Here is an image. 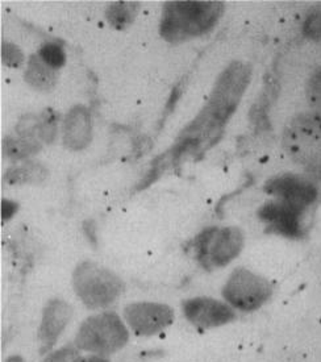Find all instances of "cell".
Segmentation results:
<instances>
[{
	"label": "cell",
	"instance_id": "6da1fadb",
	"mask_svg": "<svg viewBox=\"0 0 321 362\" xmlns=\"http://www.w3.org/2000/svg\"><path fill=\"white\" fill-rule=\"evenodd\" d=\"M250 79V67L241 62H233L218 76L207 107L195 122L185 129L183 141L197 149L199 143L214 137L233 114L241 95Z\"/></svg>",
	"mask_w": 321,
	"mask_h": 362
},
{
	"label": "cell",
	"instance_id": "7a4b0ae2",
	"mask_svg": "<svg viewBox=\"0 0 321 362\" xmlns=\"http://www.w3.org/2000/svg\"><path fill=\"white\" fill-rule=\"evenodd\" d=\"M223 12L221 1H169L163 7L160 36L170 42L197 37L212 28Z\"/></svg>",
	"mask_w": 321,
	"mask_h": 362
},
{
	"label": "cell",
	"instance_id": "3957f363",
	"mask_svg": "<svg viewBox=\"0 0 321 362\" xmlns=\"http://www.w3.org/2000/svg\"><path fill=\"white\" fill-rule=\"evenodd\" d=\"M284 148L293 163L321 172V112L293 117L284 129Z\"/></svg>",
	"mask_w": 321,
	"mask_h": 362
},
{
	"label": "cell",
	"instance_id": "277c9868",
	"mask_svg": "<svg viewBox=\"0 0 321 362\" xmlns=\"http://www.w3.org/2000/svg\"><path fill=\"white\" fill-rule=\"evenodd\" d=\"M76 296L88 308H103L114 303L123 291L122 279L111 270L94 262H82L73 274Z\"/></svg>",
	"mask_w": 321,
	"mask_h": 362
},
{
	"label": "cell",
	"instance_id": "5b68a950",
	"mask_svg": "<svg viewBox=\"0 0 321 362\" xmlns=\"http://www.w3.org/2000/svg\"><path fill=\"white\" fill-rule=\"evenodd\" d=\"M128 337L122 319L114 313H104L83 322L76 334V345L79 349L107 356L122 349Z\"/></svg>",
	"mask_w": 321,
	"mask_h": 362
},
{
	"label": "cell",
	"instance_id": "8992f818",
	"mask_svg": "<svg viewBox=\"0 0 321 362\" xmlns=\"http://www.w3.org/2000/svg\"><path fill=\"white\" fill-rule=\"evenodd\" d=\"M244 247L243 232L236 227L203 230L195 238V256L206 269L223 267L240 255Z\"/></svg>",
	"mask_w": 321,
	"mask_h": 362
},
{
	"label": "cell",
	"instance_id": "52a82bcc",
	"mask_svg": "<svg viewBox=\"0 0 321 362\" xmlns=\"http://www.w3.org/2000/svg\"><path fill=\"white\" fill-rule=\"evenodd\" d=\"M223 296L241 311H255L272 296L270 284L246 269H237L228 279Z\"/></svg>",
	"mask_w": 321,
	"mask_h": 362
},
{
	"label": "cell",
	"instance_id": "ba28073f",
	"mask_svg": "<svg viewBox=\"0 0 321 362\" xmlns=\"http://www.w3.org/2000/svg\"><path fill=\"white\" fill-rule=\"evenodd\" d=\"M124 317L136 334L151 336L158 334L170 325L174 319V313L166 305L133 303L125 307Z\"/></svg>",
	"mask_w": 321,
	"mask_h": 362
},
{
	"label": "cell",
	"instance_id": "9c48e42d",
	"mask_svg": "<svg viewBox=\"0 0 321 362\" xmlns=\"http://www.w3.org/2000/svg\"><path fill=\"white\" fill-rule=\"evenodd\" d=\"M183 313L192 325L202 328H214L227 325L235 319L229 305L212 298H194L183 303Z\"/></svg>",
	"mask_w": 321,
	"mask_h": 362
},
{
	"label": "cell",
	"instance_id": "30bf717a",
	"mask_svg": "<svg viewBox=\"0 0 321 362\" xmlns=\"http://www.w3.org/2000/svg\"><path fill=\"white\" fill-rule=\"evenodd\" d=\"M264 190L278 199L304 210L317 198V190L308 181L295 175H284L267 182Z\"/></svg>",
	"mask_w": 321,
	"mask_h": 362
},
{
	"label": "cell",
	"instance_id": "8fae6325",
	"mask_svg": "<svg viewBox=\"0 0 321 362\" xmlns=\"http://www.w3.org/2000/svg\"><path fill=\"white\" fill-rule=\"evenodd\" d=\"M302 209H298L293 204H288L282 200L266 203L258 216L269 224L272 230L288 238H298L302 235L300 216Z\"/></svg>",
	"mask_w": 321,
	"mask_h": 362
},
{
	"label": "cell",
	"instance_id": "7c38bea8",
	"mask_svg": "<svg viewBox=\"0 0 321 362\" xmlns=\"http://www.w3.org/2000/svg\"><path fill=\"white\" fill-rule=\"evenodd\" d=\"M71 315V307L62 299H52L47 303L38 329V339L42 344V349H49L57 341L58 336L65 329Z\"/></svg>",
	"mask_w": 321,
	"mask_h": 362
},
{
	"label": "cell",
	"instance_id": "4fadbf2b",
	"mask_svg": "<svg viewBox=\"0 0 321 362\" xmlns=\"http://www.w3.org/2000/svg\"><path fill=\"white\" fill-rule=\"evenodd\" d=\"M93 123L88 110L83 105L73 107L64 124V143L71 151H81L91 141Z\"/></svg>",
	"mask_w": 321,
	"mask_h": 362
},
{
	"label": "cell",
	"instance_id": "5bb4252c",
	"mask_svg": "<svg viewBox=\"0 0 321 362\" xmlns=\"http://www.w3.org/2000/svg\"><path fill=\"white\" fill-rule=\"evenodd\" d=\"M25 81L37 90L49 91L56 86L57 82L56 69L49 66L47 62L42 61V58L32 56L29 58L28 69L25 71Z\"/></svg>",
	"mask_w": 321,
	"mask_h": 362
},
{
	"label": "cell",
	"instance_id": "9a60e30c",
	"mask_svg": "<svg viewBox=\"0 0 321 362\" xmlns=\"http://www.w3.org/2000/svg\"><path fill=\"white\" fill-rule=\"evenodd\" d=\"M47 170L40 163H25L20 166L11 168L6 173V181L10 185L38 183L47 178Z\"/></svg>",
	"mask_w": 321,
	"mask_h": 362
},
{
	"label": "cell",
	"instance_id": "2e32d148",
	"mask_svg": "<svg viewBox=\"0 0 321 362\" xmlns=\"http://www.w3.org/2000/svg\"><path fill=\"white\" fill-rule=\"evenodd\" d=\"M139 3L133 1H116L108 6L105 16L108 23L117 29H123L131 25L137 15Z\"/></svg>",
	"mask_w": 321,
	"mask_h": 362
},
{
	"label": "cell",
	"instance_id": "e0dca14e",
	"mask_svg": "<svg viewBox=\"0 0 321 362\" xmlns=\"http://www.w3.org/2000/svg\"><path fill=\"white\" fill-rule=\"evenodd\" d=\"M3 149H4L6 156L11 160H23L32 154H36L41 149V145L36 140H32V139L8 137L4 140Z\"/></svg>",
	"mask_w": 321,
	"mask_h": 362
},
{
	"label": "cell",
	"instance_id": "ac0fdd59",
	"mask_svg": "<svg viewBox=\"0 0 321 362\" xmlns=\"http://www.w3.org/2000/svg\"><path fill=\"white\" fill-rule=\"evenodd\" d=\"M58 115L47 108L38 116V137L45 143H53L57 134Z\"/></svg>",
	"mask_w": 321,
	"mask_h": 362
},
{
	"label": "cell",
	"instance_id": "d6986e66",
	"mask_svg": "<svg viewBox=\"0 0 321 362\" xmlns=\"http://www.w3.org/2000/svg\"><path fill=\"white\" fill-rule=\"evenodd\" d=\"M40 57L42 58L44 62L53 69L62 67L66 62V54L64 52L62 47L54 42L45 44L42 48L40 49Z\"/></svg>",
	"mask_w": 321,
	"mask_h": 362
},
{
	"label": "cell",
	"instance_id": "ffe728a7",
	"mask_svg": "<svg viewBox=\"0 0 321 362\" xmlns=\"http://www.w3.org/2000/svg\"><path fill=\"white\" fill-rule=\"evenodd\" d=\"M1 59L3 64L10 67H19L24 61V54L16 45L10 42H3L1 45Z\"/></svg>",
	"mask_w": 321,
	"mask_h": 362
},
{
	"label": "cell",
	"instance_id": "44dd1931",
	"mask_svg": "<svg viewBox=\"0 0 321 362\" xmlns=\"http://www.w3.org/2000/svg\"><path fill=\"white\" fill-rule=\"evenodd\" d=\"M303 32L307 37L321 41V11L315 12L305 20Z\"/></svg>",
	"mask_w": 321,
	"mask_h": 362
},
{
	"label": "cell",
	"instance_id": "7402d4cb",
	"mask_svg": "<svg viewBox=\"0 0 321 362\" xmlns=\"http://www.w3.org/2000/svg\"><path fill=\"white\" fill-rule=\"evenodd\" d=\"M307 96L311 105L321 108V70L311 76L307 86Z\"/></svg>",
	"mask_w": 321,
	"mask_h": 362
},
{
	"label": "cell",
	"instance_id": "603a6c76",
	"mask_svg": "<svg viewBox=\"0 0 321 362\" xmlns=\"http://www.w3.org/2000/svg\"><path fill=\"white\" fill-rule=\"evenodd\" d=\"M76 357H78V353L76 349L65 346V348H61L59 351L50 353L44 362H73Z\"/></svg>",
	"mask_w": 321,
	"mask_h": 362
},
{
	"label": "cell",
	"instance_id": "cb8c5ba5",
	"mask_svg": "<svg viewBox=\"0 0 321 362\" xmlns=\"http://www.w3.org/2000/svg\"><path fill=\"white\" fill-rule=\"evenodd\" d=\"M18 210V204L10 202V200H3L1 202V215L3 219H10L11 216Z\"/></svg>",
	"mask_w": 321,
	"mask_h": 362
},
{
	"label": "cell",
	"instance_id": "d4e9b609",
	"mask_svg": "<svg viewBox=\"0 0 321 362\" xmlns=\"http://www.w3.org/2000/svg\"><path fill=\"white\" fill-rule=\"evenodd\" d=\"M73 362H110L104 357H99V356H90V357H76V360Z\"/></svg>",
	"mask_w": 321,
	"mask_h": 362
},
{
	"label": "cell",
	"instance_id": "484cf974",
	"mask_svg": "<svg viewBox=\"0 0 321 362\" xmlns=\"http://www.w3.org/2000/svg\"><path fill=\"white\" fill-rule=\"evenodd\" d=\"M6 362H24V360L19 357V356H12L10 358H7V361Z\"/></svg>",
	"mask_w": 321,
	"mask_h": 362
}]
</instances>
